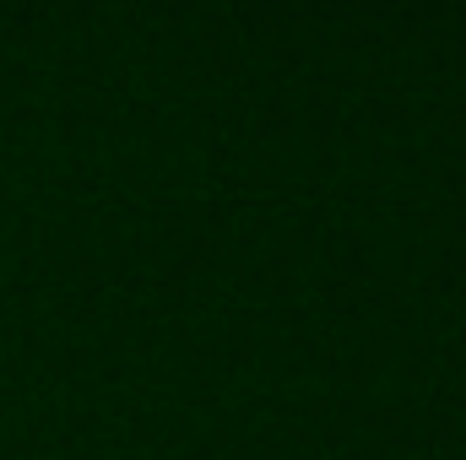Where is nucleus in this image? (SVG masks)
I'll use <instances>...</instances> for the list:
<instances>
[]
</instances>
